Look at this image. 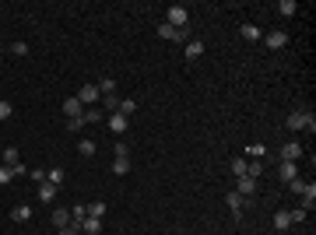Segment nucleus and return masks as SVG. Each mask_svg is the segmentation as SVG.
<instances>
[{
  "label": "nucleus",
  "mask_w": 316,
  "mask_h": 235,
  "mask_svg": "<svg viewBox=\"0 0 316 235\" xmlns=\"http://www.w3.org/2000/svg\"><path fill=\"white\" fill-rule=\"evenodd\" d=\"M285 127H288V130H309V134H313L316 130V116L313 112H306V109H295V112L288 116Z\"/></svg>",
  "instance_id": "obj_1"
},
{
  "label": "nucleus",
  "mask_w": 316,
  "mask_h": 235,
  "mask_svg": "<svg viewBox=\"0 0 316 235\" xmlns=\"http://www.w3.org/2000/svg\"><path fill=\"white\" fill-rule=\"evenodd\" d=\"M186 21H190V11H186L183 4H172V7H169V21H165V25H172V28H186Z\"/></svg>",
  "instance_id": "obj_2"
},
{
  "label": "nucleus",
  "mask_w": 316,
  "mask_h": 235,
  "mask_svg": "<svg viewBox=\"0 0 316 235\" xmlns=\"http://www.w3.org/2000/svg\"><path fill=\"white\" fill-rule=\"evenodd\" d=\"M158 35L169 39V42H186L190 39V28H172V25H158Z\"/></svg>",
  "instance_id": "obj_3"
},
{
  "label": "nucleus",
  "mask_w": 316,
  "mask_h": 235,
  "mask_svg": "<svg viewBox=\"0 0 316 235\" xmlns=\"http://www.w3.org/2000/svg\"><path fill=\"white\" fill-rule=\"evenodd\" d=\"M260 39H264L267 49H285V46H288V35H285L281 28H278V32H267V35H260Z\"/></svg>",
  "instance_id": "obj_4"
},
{
  "label": "nucleus",
  "mask_w": 316,
  "mask_h": 235,
  "mask_svg": "<svg viewBox=\"0 0 316 235\" xmlns=\"http://www.w3.org/2000/svg\"><path fill=\"white\" fill-rule=\"evenodd\" d=\"M236 193L242 197V200H249V197L256 193V179H253V175H239V183H236Z\"/></svg>",
  "instance_id": "obj_5"
},
{
  "label": "nucleus",
  "mask_w": 316,
  "mask_h": 235,
  "mask_svg": "<svg viewBox=\"0 0 316 235\" xmlns=\"http://www.w3.org/2000/svg\"><path fill=\"white\" fill-rule=\"evenodd\" d=\"M98 98H102V95H98V84H84V88L78 91L81 105H91V102H98Z\"/></svg>",
  "instance_id": "obj_6"
},
{
  "label": "nucleus",
  "mask_w": 316,
  "mask_h": 235,
  "mask_svg": "<svg viewBox=\"0 0 316 235\" xmlns=\"http://www.w3.org/2000/svg\"><path fill=\"white\" fill-rule=\"evenodd\" d=\"M81 109H84V105L78 102V95H71V98L64 102V116H67V120H81V116H84Z\"/></svg>",
  "instance_id": "obj_7"
},
{
  "label": "nucleus",
  "mask_w": 316,
  "mask_h": 235,
  "mask_svg": "<svg viewBox=\"0 0 316 235\" xmlns=\"http://www.w3.org/2000/svg\"><path fill=\"white\" fill-rule=\"evenodd\" d=\"M299 158H302V144L299 141H288L281 148V161H299Z\"/></svg>",
  "instance_id": "obj_8"
},
{
  "label": "nucleus",
  "mask_w": 316,
  "mask_h": 235,
  "mask_svg": "<svg viewBox=\"0 0 316 235\" xmlns=\"http://www.w3.org/2000/svg\"><path fill=\"white\" fill-rule=\"evenodd\" d=\"M113 134H127V127H130V120L127 116H120V112H109V123H106Z\"/></svg>",
  "instance_id": "obj_9"
},
{
  "label": "nucleus",
  "mask_w": 316,
  "mask_h": 235,
  "mask_svg": "<svg viewBox=\"0 0 316 235\" xmlns=\"http://www.w3.org/2000/svg\"><path fill=\"white\" fill-rule=\"evenodd\" d=\"M292 225H295V221H292V211H288V207H281V211L274 214V228H278V232H288Z\"/></svg>",
  "instance_id": "obj_10"
},
{
  "label": "nucleus",
  "mask_w": 316,
  "mask_h": 235,
  "mask_svg": "<svg viewBox=\"0 0 316 235\" xmlns=\"http://www.w3.org/2000/svg\"><path fill=\"white\" fill-rule=\"evenodd\" d=\"M53 225H57V232H64L71 225V211L67 207H53Z\"/></svg>",
  "instance_id": "obj_11"
},
{
  "label": "nucleus",
  "mask_w": 316,
  "mask_h": 235,
  "mask_svg": "<svg viewBox=\"0 0 316 235\" xmlns=\"http://www.w3.org/2000/svg\"><path fill=\"white\" fill-rule=\"evenodd\" d=\"M102 232V218H84L81 221V235H98Z\"/></svg>",
  "instance_id": "obj_12"
},
{
  "label": "nucleus",
  "mask_w": 316,
  "mask_h": 235,
  "mask_svg": "<svg viewBox=\"0 0 316 235\" xmlns=\"http://www.w3.org/2000/svg\"><path fill=\"white\" fill-rule=\"evenodd\" d=\"M278 172H281V179H288V183H292V179H299V165H295V161H281V165H278Z\"/></svg>",
  "instance_id": "obj_13"
},
{
  "label": "nucleus",
  "mask_w": 316,
  "mask_h": 235,
  "mask_svg": "<svg viewBox=\"0 0 316 235\" xmlns=\"http://www.w3.org/2000/svg\"><path fill=\"white\" fill-rule=\"evenodd\" d=\"M39 200H42V204H53V200H57V186H53V183H39Z\"/></svg>",
  "instance_id": "obj_14"
},
{
  "label": "nucleus",
  "mask_w": 316,
  "mask_h": 235,
  "mask_svg": "<svg viewBox=\"0 0 316 235\" xmlns=\"http://www.w3.org/2000/svg\"><path fill=\"white\" fill-rule=\"evenodd\" d=\"M316 207V183H306V193H302V211H313Z\"/></svg>",
  "instance_id": "obj_15"
},
{
  "label": "nucleus",
  "mask_w": 316,
  "mask_h": 235,
  "mask_svg": "<svg viewBox=\"0 0 316 235\" xmlns=\"http://www.w3.org/2000/svg\"><path fill=\"white\" fill-rule=\"evenodd\" d=\"M278 14H281V18H295V14H299V4H295V0H281V4H278Z\"/></svg>",
  "instance_id": "obj_16"
},
{
  "label": "nucleus",
  "mask_w": 316,
  "mask_h": 235,
  "mask_svg": "<svg viewBox=\"0 0 316 235\" xmlns=\"http://www.w3.org/2000/svg\"><path fill=\"white\" fill-rule=\"evenodd\" d=\"M225 204H229V207H232V214H242V204H246V200H242V197H239L236 190H232V193H225Z\"/></svg>",
  "instance_id": "obj_17"
},
{
  "label": "nucleus",
  "mask_w": 316,
  "mask_h": 235,
  "mask_svg": "<svg viewBox=\"0 0 316 235\" xmlns=\"http://www.w3.org/2000/svg\"><path fill=\"white\" fill-rule=\"evenodd\" d=\"M264 155H267V148H264V144H249L242 158H249V161H264Z\"/></svg>",
  "instance_id": "obj_18"
},
{
  "label": "nucleus",
  "mask_w": 316,
  "mask_h": 235,
  "mask_svg": "<svg viewBox=\"0 0 316 235\" xmlns=\"http://www.w3.org/2000/svg\"><path fill=\"white\" fill-rule=\"evenodd\" d=\"M200 53H204V42H200V39H190V42H186V60H197Z\"/></svg>",
  "instance_id": "obj_19"
},
{
  "label": "nucleus",
  "mask_w": 316,
  "mask_h": 235,
  "mask_svg": "<svg viewBox=\"0 0 316 235\" xmlns=\"http://www.w3.org/2000/svg\"><path fill=\"white\" fill-rule=\"evenodd\" d=\"M11 218H14V221H32V207H28V204H18V207L11 211Z\"/></svg>",
  "instance_id": "obj_20"
},
{
  "label": "nucleus",
  "mask_w": 316,
  "mask_h": 235,
  "mask_svg": "<svg viewBox=\"0 0 316 235\" xmlns=\"http://www.w3.org/2000/svg\"><path fill=\"white\" fill-rule=\"evenodd\" d=\"M0 158H4V165H7V168H14V165H18V148H4V151H0Z\"/></svg>",
  "instance_id": "obj_21"
},
{
  "label": "nucleus",
  "mask_w": 316,
  "mask_h": 235,
  "mask_svg": "<svg viewBox=\"0 0 316 235\" xmlns=\"http://www.w3.org/2000/svg\"><path fill=\"white\" fill-rule=\"evenodd\" d=\"M46 183H53V186L60 190V186H64V168H60V165H57V168H49V172H46Z\"/></svg>",
  "instance_id": "obj_22"
},
{
  "label": "nucleus",
  "mask_w": 316,
  "mask_h": 235,
  "mask_svg": "<svg viewBox=\"0 0 316 235\" xmlns=\"http://www.w3.org/2000/svg\"><path fill=\"white\" fill-rule=\"evenodd\" d=\"M239 32H242V39H249V42H260V28H256V25H242Z\"/></svg>",
  "instance_id": "obj_23"
},
{
  "label": "nucleus",
  "mask_w": 316,
  "mask_h": 235,
  "mask_svg": "<svg viewBox=\"0 0 316 235\" xmlns=\"http://www.w3.org/2000/svg\"><path fill=\"white\" fill-rule=\"evenodd\" d=\"M134 109H137V102H134V98H120V109H116V112L130 120V112H134Z\"/></svg>",
  "instance_id": "obj_24"
},
{
  "label": "nucleus",
  "mask_w": 316,
  "mask_h": 235,
  "mask_svg": "<svg viewBox=\"0 0 316 235\" xmlns=\"http://www.w3.org/2000/svg\"><path fill=\"white\" fill-rule=\"evenodd\" d=\"M113 172L116 175H127L130 172V158H113Z\"/></svg>",
  "instance_id": "obj_25"
},
{
  "label": "nucleus",
  "mask_w": 316,
  "mask_h": 235,
  "mask_svg": "<svg viewBox=\"0 0 316 235\" xmlns=\"http://www.w3.org/2000/svg\"><path fill=\"white\" fill-rule=\"evenodd\" d=\"M98 95H116V81L102 78V81H98Z\"/></svg>",
  "instance_id": "obj_26"
},
{
  "label": "nucleus",
  "mask_w": 316,
  "mask_h": 235,
  "mask_svg": "<svg viewBox=\"0 0 316 235\" xmlns=\"http://www.w3.org/2000/svg\"><path fill=\"white\" fill-rule=\"evenodd\" d=\"M78 155L91 158V155H95V141H78Z\"/></svg>",
  "instance_id": "obj_27"
},
{
  "label": "nucleus",
  "mask_w": 316,
  "mask_h": 235,
  "mask_svg": "<svg viewBox=\"0 0 316 235\" xmlns=\"http://www.w3.org/2000/svg\"><path fill=\"white\" fill-rule=\"evenodd\" d=\"M102 105H106V112H116L120 109V98L116 95H102Z\"/></svg>",
  "instance_id": "obj_28"
},
{
  "label": "nucleus",
  "mask_w": 316,
  "mask_h": 235,
  "mask_svg": "<svg viewBox=\"0 0 316 235\" xmlns=\"http://www.w3.org/2000/svg\"><path fill=\"white\" fill-rule=\"evenodd\" d=\"M102 214H106V204H102V200L88 204V218H102Z\"/></svg>",
  "instance_id": "obj_29"
},
{
  "label": "nucleus",
  "mask_w": 316,
  "mask_h": 235,
  "mask_svg": "<svg viewBox=\"0 0 316 235\" xmlns=\"http://www.w3.org/2000/svg\"><path fill=\"white\" fill-rule=\"evenodd\" d=\"M246 161H249V158H246ZM260 172H264V161H249V165H246V175H253V179H256Z\"/></svg>",
  "instance_id": "obj_30"
},
{
  "label": "nucleus",
  "mask_w": 316,
  "mask_h": 235,
  "mask_svg": "<svg viewBox=\"0 0 316 235\" xmlns=\"http://www.w3.org/2000/svg\"><path fill=\"white\" fill-rule=\"evenodd\" d=\"M246 165H249L246 158H236V161H232V175H246Z\"/></svg>",
  "instance_id": "obj_31"
},
{
  "label": "nucleus",
  "mask_w": 316,
  "mask_h": 235,
  "mask_svg": "<svg viewBox=\"0 0 316 235\" xmlns=\"http://www.w3.org/2000/svg\"><path fill=\"white\" fill-rule=\"evenodd\" d=\"M11 112H14V105H11V102H7V98H0V120H7V116H11Z\"/></svg>",
  "instance_id": "obj_32"
},
{
  "label": "nucleus",
  "mask_w": 316,
  "mask_h": 235,
  "mask_svg": "<svg viewBox=\"0 0 316 235\" xmlns=\"http://www.w3.org/2000/svg\"><path fill=\"white\" fill-rule=\"evenodd\" d=\"M113 158H130V148H127V144H116V148H113Z\"/></svg>",
  "instance_id": "obj_33"
},
{
  "label": "nucleus",
  "mask_w": 316,
  "mask_h": 235,
  "mask_svg": "<svg viewBox=\"0 0 316 235\" xmlns=\"http://www.w3.org/2000/svg\"><path fill=\"white\" fill-rule=\"evenodd\" d=\"M11 53H14V56H25L28 46H25V42H11Z\"/></svg>",
  "instance_id": "obj_34"
},
{
  "label": "nucleus",
  "mask_w": 316,
  "mask_h": 235,
  "mask_svg": "<svg viewBox=\"0 0 316 235\" xmlns=\"http://www.w3.org/2000/svg\"><path fill=\"white\" fill-rule=\"evenodd\" d=\"M98 120H102L98 109H88V112H84V123H98Z\"/></svg>",
  "instance_id": "obj_35"
},
{
  "label": "nucleus",
  "mask_w": 316,
  "mask_h": 235,
  "mask_svg": "<svg viewBox=\"0 0 316 235\" xmlns=\"http://www.w3.org/2000/svg\"><path fill=\"white\" fill-rule=\"evenodd\" d=\"M28 179H32V183H46V172H42V168H32Z\"/></svg>",
  "instance_id": "obj_36"
},
{
  "label": "nucleus",
  "mask_w": 316,
  "mask_h": 235,
  "mask_svg": "<svg viewBox=\"0 0 316 235\" xmlns=\"http://www.w3.org/2000/svg\"><path fill=\"white\" fill-rule=\"evenodd\" d=\"M11 179H14V175H11V168H7V165H0V186H7Z\"/></svg>",
  "instance_id": "obj_37"
},
{
  "label": "nucleus",
  "mask_w": 316,
  "mask_h": 235,
  "mask_svg": "<svg viewBox=\"0 0 316 235\" xmlns=\"http://www.w3.org/2000/svg\"><path fill=\"white\" fill-rule=\"evenodd\" d=\"M67 130H74V134L84 130V116H81V120H67Z\"/></svg>",
  "instance_id": "obj_38"
},
{
  "label": "nucleus",
  "mask_w": 316,
  "mask_h": 235,
  "mask_svg": "<svg viewBox=\"0 0 316 235\" xmlns=\"http://www.w3.org/2000/svg\"><path fill=\"white\" fill-rule=\"evenodd\" d=\"M288 186H292V190H295V193H299V197H302V193H306V183H302V179H292V183H288Z\"/></svg>",
  "instance_id": "obj_39"
},
{
  "label": "nucleus",
  "mask_w": 316,
  "mask_h": 235,
  "mask_svg": "<svg viewBox=\"0 0 316 235\" xmlns=\"http://www.w3.org/2000/svg\"><path fill=\"white\" fill-rule=\"evenodd\" d=\"M292 221H295V225H299V221H306V211H302V207H295V211H292Z\"/></svg>",
  "instance_id": "obj_40"
},
{
  "label": "nucleus",
  "mask_w": 316,
  "mask_h": 235,
  "mask_svg": "<svg viewBox=\"0 0 316 235\" xmlns=\"http://www.w3.org/2000/svg\"><path fill=\"white\" fill-rule=\"evenodd\" d=\"M60 235H81V232H78V228H74V225H67V228H64V232H60Z\"/></svg>",
  "instance_id": "obj_41"
}]
</instances>
